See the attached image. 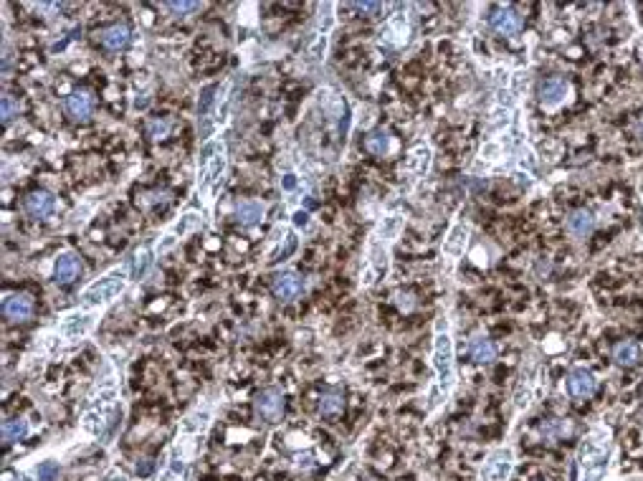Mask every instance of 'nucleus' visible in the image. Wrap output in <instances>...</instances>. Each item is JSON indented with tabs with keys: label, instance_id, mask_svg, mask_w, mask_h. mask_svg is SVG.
Listing matches in <instances>:
<instances>
[{
	"label": "nucleus",
	"instance_id": "f257e3e1",
	"mask_svg": "<svg viewBox=\"0 0 643 481\" xmlns=\"http://www.w3.org/2000/svg\"><path fill=\"white\" fill-rule=\"evenodd\" d=\"M433 370H435V383L428 392V411H433L435 405L446 403V398L451 395L456 385V362H454V340L448 332L446 316L435 319V335H433Z\"/></svg>",
	"mask_w": 643,
	"mask_h": 481
},
{
	"label": "nucleus",
	"instance_id": "f03ea898",
	"mask_svg": "<svg viewBox=\"0 0 643 481\" xmlns=\"http://www.w3.org/2000/svg\"><path fill=\"white\" fill-rule=\"evenodd\" d=\"M613 441L606 425H595L580 446V481H603L611 466Z\"/></svg>",
	"mask_w": 643,
	"mask_h": 481
},
{
	"label": "nucleus",
	"instance_id": "7ed1b4c3",
	"mask_svg": "<svg viewBox=\"0 0 643 481\" xmlns=\"http://www.w3.org/2000/svg\"><path fill=\"white\" fill-rule=\"evenodd\" d=\"M228 167V155L226 145L218 139H210L200 147L198 155V195L205 198V203H213L218 190L223 185Z\"/></svg>",
	"mask_w": 643,
	"mask_h": 481
},
{
	"label": "nucleus",
	"instance_id": "20e7f679",
	"mask_svg": "<svg viewBox=\"0 0 643 481\" xmlns=\"http://www.w3.org/2000/svg\"><path fill=\"white\" fill-rule=\"evenodd\" d=\"M129 266L114 269V271L104 274L101 278H96L94 284H89L82 294V307L84 309H94V307H104V304L114 302L122 291L129 284Z\"/></svg>",
	"mask_w": 643,
	"mask_h": 481
},
{
	"label": "nucleus",
	"instance_id": "39448f33",
	"mask_svg": "<svg viewBox=\"0 0 643 481\" xmlns=\"http://www.w3.org/2000/svg\"><path fill=\"white\" fill-rule=\"evenodd\" d=\"M388 253H390V246H385V243H380V240L370 238V243H367L365 269H362V276H359L362 286H372V284H378L380 278H385L388 266H390Z\"/></svg>",
	"mask_w": 643,
	"mask_h": 481
},
{
	"label": "nucleus",
	"instance_id": "423d86ee",
	"mask_svg": "<svg viewBox=\"0 0 643 481\" xmlns=\"http://www.w3.org/2000/svg\"><path fill=\"white\" fill-rule=\"evenodd\" d=\"M514 468V451L509 446H502V449H494L492 454L486 456L484 466L479 471V481H507Z\"/></svg>",
	"mask_w": 643,
	"mask_h": 481
},
{
	"label": "nucleus",
	"instance_id": "0eeeda50",
	"mask_svg": "<svg viewBox=\"0 0 643 481\" xmlns=\"http://www.w3.org/2000/svg\"><path fill=\"white\" fill-rule=\"evenodd\" d=\"M570 96V82L565 76H549L540 84V101L545 109H557Z\"/></svg>",
	"mask_w": 643,
	"mask_h": 481
},
{
	"label": "nucleus",
	"instance_id": "6e6552de",
	"mask_svg": "<svg viewBox=\"0 0 643 481\" xmlns=\"http://www.w3.org/2000/svg\"><path fill=\"white\" fill-rule=\"evenodd\" d=\"M256 413H259V418H264L266 423H276L281 413H284V392L276 390V387L261 390L256 395Z\"/></svg>",
	"mask_w": 643,
	"mask_h": 481
},
{
	"label": "nucleus",
	"instance_id": "1a4fd4ad",
	"mask_svg": "<svg viewBox=\"0 0 643 481\" xmlns=\"http://www.w3.org/2000/svg\"><path fill=\"white\" fill-rule=\"evenodd\" d=\"M91 327H94V314H89V312H71L58 324V335L63 340H82L84 335L91 332Z\"/></svg>",
	"mask_w": 643,
	"mask_h": 481
},
{
	"label": "nucleus",
	"instance_id": "9d476101",
	"mask_svg": "<svg viewBox=\"0 0 643 481\" xmlns=\"http://www.w3.org/2000/svg\"><path fill=\"white\" fill-rule=\"evenodd\" d=\"M595 390H598V378H595L590 370H585V367H575V370H570L568 392L573 398L585 400V398H590Z\"/></svg>",
	"mask_w": 643,
	"mask_h": 481
},
{
	"label": "nucleus",
	"instance_id": "9b49d317",
	"mask_svg": "<svg viewBox=\"0 0 643 481\" xmlns=\"http://www.w3.org/2000/svg\"><path fill=\"white\" fill-rule=\"evenodd\" d=\"M272 291L274 297L281 299V302H291L304 291V278L297 271H281L272 281Z\"/></svg>",
	"mask_w": 643,
	"mask_h": 481
},
{
	"label": "nucleus",
	"instance_id": "f8f14e48",
	"mask_svg": "<svg viewBox=\"0 0 643 481\" xmlns=\"http://www.w3.org/2000/svg\"><path fill=\"white\" fill-rule=\"evenodd\" d=\"M408 33H410V25L408 18L403 13H395L390 18L385 20V25L380 28V41L388 46H403L408 41Z\"/></svg>",
	"mask_w": 643,
	"mask_h": 481
},
{
	"label": "nucleus",
	"instance_id": "ddd939ff",
	"mask_svg": "<svg viewBox=\"0 0 643 481\" xmlns=\"http://www.w3.org/2000/svg\"><path fill=\"white\" fill-rule=\"evenodd\" d=\"M466 246H469V226L466 223H454L451 231H448V236L443 238V246H441L443 256L456 261L459 256H464Z\"/></svg>",
	"mask_w": 643,
	"mask_h": 481
},
{
	"label": "nucleus",
	"instance_id": "4468645a",
	"mask_svg": "<svg viewBox=\"0 0 643 481\" xmlns=\"http://www.w3.org/2000/svg\"><path fill=\"white\" fill-rule=\"evenodd\" d=\"M317 104H319L322 114L332 122H342L347 117L345 99H342V94H337L334 89H319V94H317Z\"/></svg>",
	"mask_w": 643,
	"mask_h": 481
},
{
	"label": "nucleus",
	"instance_id": "2eb2a0df",
	"mask_svg": "<svg viewBox=\"0 0 643 481\" xmlns=\"http://www.w3.org/2000/svg\"><path fill=\"white\" fill-rule=\"evenodd\" d=\"M431 162H433V150H431V145L423 142V145H416L408 152V158H405V162H403V170L408 172V175L423 177L431 170Z\"/></svg>",
	"mask_w": 643,
	"mask_h": 481
},
{
	"label": "nucleus",
	"instance_id": "dca6fc26",
	"mask_svg": "<svg viewBox=\"0 0 643 481\" xmlns=\"http://www.w3.org/2000/svg\"><path fill=\"white\" fill-rule=\"evenodd\" d=\"M79 274H82V259L71 251L61 253L56 259V264H53V278H56V284H61V286L76 281Z\"/></svg>",
	"mask_w": 643,
	"mask_h": 481
},
{
	"label": "nucleus",
	"instance_id": "f3484780",
	"mask_svg": "<svg viewBox=\"0 0 643 481\" xmlns=\"http://www.w3.org/2000/svg\"><path fill=\"white\" fill-rule=\"evenodd\" d=\"M403 226H405V215L403 213L385 215L383 221L378 223V228L372 231L370 238L380 240V243H385V246H393V243H395V238L400 236V231H403Z\"/></svg>",
	"mask_w": 643,
	"mask_h": 481
},
{
	"label": "nucleus",
	"instance_id": "a211bd4d",
	"mask_svg": "<svg viewBox=\"0 0 643 481\" xmlns=\"http://www.w3.org/2000/svg\"><path fill=\"white\" fill-rule=\"evenodd\" d=\"M3 314L11 322H25L33 314V302L25 294H6L3 297Z\"/></svg>",
	"mask_w": 643,
	"mask_h": 481
},
{
	"label": "nucleus",
	"instance_id": "6ab92c4d",
	"mask_svg": "<svg viewBox=\"0 0 643 481\" xmlns=\"http://www.w3.org/2000/svg\"><path fill=\"white\" fill-rule=\"evenodd\" d=\"M492 28L502 36H517L522 31V15L514 8H499L492 15Z\"/></svg>",
	"mask_w": 643,
	"mask_h": 481
},
{
	"label": "nucleus",
	"instance_id": "aec40b11",
	"mask_svg": "<svg viewBox=\"0 0 643 481\" xmlns=\"http://www.w3.org/2000/svg\"><path fill=\"white\" fill-rule=\"evenodd\" d=\"M25 213L33 215V218H49L53 210H56V200L49 195V193H44V190H38V193H31V195L25 198Z\"/></svg>",
	"mask_w": 643,
	"mask_h": 481
},
{
	"label": "nucleus",
	"instance_id": "412c9836",
	"mask_svg": "<svg viewBox=\"0 0 643 481\" xmlns=\"http://www.w3.org/2000/svg\"><path fill=\"white\" fill-rule=\"evenodd\" d=\"M568 233L575 236V238H585V236L593 233L595 228V218L590 210H573V213L568 215Z\"/></svg>",
	"mask_w": 643,
	"mask_h": 481
},
{
	"label": "nucleus",
	"instance_id": "4be33fe9",
	"mask_svg": "<svg viewBox=\"0 0 643 481\" xmlns=\"http://www.w3.org/2000/svg\"><path fill=\"white\" fill-rule=\"evenodd\" d=\"M613 360H616V365H620V367H633L638 360H641V345L633 340L618 342V345L613 347Z\"/></svg>",
	"mask_w": 643,
	"mask_h": 481
},
{
	"label": "nucleus",
	"instance_id": "5701e85b",
	"mask_svg": "<svg viewBox=\"0 0 643 481\" xmlns=\"http://www.w3.org/2000/svg\"><path fill=\"white\" fill-rule=\"evenodd\" d=\"M91 109H94V99L87 91H74L71 96H66V112L74 120H87L89 114H91Z\"/></svg>",
	"mask_w": 643,
	"mask_h": 481
},
{
	"label": "nucleus",
	"instance_id": "b1692460",
	"mask_svg": "<svg viewBox=\"0 0 643 481\" xmlns=\"http://www.w3.org/2000/svg\"><path fill=\"white\" fill-rule=\"evenodd\" d=\"M469 352L476 362H492L497 357V347L492 340H486L484 335H473L469 342Z\"/></svg>",
	"mask_w": 643,
	"mask_h": 481
},
{
	"label": "nucleus",
	"instance_id": "393cba45",
	"mask_svg": "<svg viewBox=\"0 0 643 481\" xmlns=\"http://www.w3.org/2000/svg\"><path fill=\"white\" fill-rule=\"evenodd\" d=\"M261 215H264V205H261L259 200H241L238 205H236V218H238L243 226L259 223Z\"/></svg>",
	"mask_w": 643,
	"mask_h": 481
},
{
	"label": "nucleus",
	"instance_id": "a878e982",
	"mask_svg": "<svg viewBox=\"0 0 643 481\" xmlns=\"http://www.w3.org/2000/svg\"><path fill=\"white\" fill-rule=\"evenodd\" d=\"M127 41H129V28L122 23L112 25V28H107V31L101 33V44L107 46L109 51H120L127 46Z\"/></svg>",
	"mask_w": 643,
	"mask_h": 481
},
{
	"label": "nucleus",
	"instance_id": "bb28decb",
	"mask_svg": "<svg viewBox=\"0 0 643 481\" xmlns=\"http://www.w3.org/2000/svg\"><path fill=\"white\" fill-rule=\"evenodd\" d=\"M327 44H329V36L327 33H312L310 44H307V56H310L312 63H322L324 56H327Z\"/></svg>",
	"mask_w": 643,
	"mask_h": 481
},
{
	"label": "nucleus",
	"instance_id": "cd10ccee",
	"mask_svg": "<svg viewBox=\"0 0 643 481\" xmlns=\"http://www.w3.org/2000/svg\"><path fill=\"white\" fill-rule=\"evenodd\" d=\"M200 213H193V210H188L185 215H180V221L175 223V226L170 228V236L172 238H183V236L193 233L198 226H200Z\"/></svg>",
	"mask_w": 643,
	"mask_h": 481
},
{
	"label": "nucleus",
	"instance_id": "c85d7f7f",
	"mask_svg": "<svg viewBox=\"0 0 643 481\" xmlns=\"http://www.w3.org/2000/svg\"><path fill=\"white\" fill-rule=\"evenodd\" d=\"M129 276L132 278H142L147 274V269L152 266V251L150 248H139L137 253H134L132 259H129Z\"/></svg>",
	"mask_w": 643,
	"mask_h": 481
},
{
	"label": "nucleus",
	"instance_id": "c756f323",
	"mask_svg": "<svg viewBox=\"0 0 643 481\" xmlns=\"http://www.w3.org/2000/svg\"><path fill=\"white\" fill-rule=\"evenodd\" d=\"M532 375H535V370L527 375L522 373V378H519V383H517V390H514V408H517V411H524L532 400Z\"/></svg>",
	"mask_w": 643,
	"mask_h": 481
},
{
	"label": "nucleus",
	"instance_id": "7c9ffc66",
	"mask_svg": "<svg viewBox=\"0 0 643 481\" xmlns=\"http://www.w3.org/2000/svg\"><path fill=\"white\" fill-rule=\"evenodd\" d=\"M342 408H345V398H342L340 390H327L322 395L319 400L322 416H337V413H342Z\"/></svg>",
	"mask_w": 643,
	"mask_h": 481
},
{
	"label": "nucleus",
	"instance_id": "2f4dec72",
	"mask_svg": "<svg viewBox=\"0 0 643 481\" xmlns=\"http://www.w3.org/2000/svg\"><path fill=\"white\" fill-rule=\"evenodd\" d=\"M365 147H367V152H372V155H388V152H390V134L385 132V129H375V132L365 139Z\"/></svg>",
	"mask_w": 643,
	"mask_h": 481
},
{
	"label": "nucleus",
	"instance_id": "473e14b6",
	"mask_svg": "<svg viewBox=\"0 0 643 481\" xmlns=\"http://www.w3.org/2000/svg\"><path fill=\"white\" fill-rule=\"evenodd\" d=\"M208 421H210V411L208 408H203V411L190 413V416L183 421L180 428H183V433H190V436H193V433H200V430L208 425Z\"/></svg>",
	"mask_w": 643,
	"mask_h": 481
},
{
	"label": "nucleus",
	"instance_id": "72a5a7b5",
	"mask_svg": "<svg viewBox=\"0 0 643 481\" xmlns=\"http://www.w3.org/2000/svg\"><path fill=\"white\" fill-rule=\"evenodd\" d=\"M25 433H28V423H25L23 418H11V421L3 423V441L6 443L20 441Z\"/></svg>",
	"mask_w": 643,
	"mask_h": 481
},
{
	"label": "nucleus",
	"instance_id": "f704fd0d",
	"mask_svg": "<svg viewBox=\"0 0 643 481\" xmlns=\"http://www.w3.org/2000/svg\"><path fill=\"white\" fill-rule=\"evenodd\" d=\"M165 8H167L172 15H177V18H188L190 13H196L198 8H200V3H196V0H167Z\"/></svg>",
	"mask_w": 643,
	"mask_h": 481
},
{
	"label": "nucleus",
	"instance_id": "c9c22d12",
	"mask_svg": "<svg viewBox=\"0 0 643 481\" xmlns=\"http://www.w3.org/2000/svg\"><path fill=\"white\" fill-rule=\"evenodd\" d=\"M213 94H218V84H208V86L200 91V101H198V114H200V117H208L213 101H218V96H213Z\"/></svg>",
	"mask_w": 643,
	"mask_h": 481
},
{
	"label": "nucleus",
	"instance_id": "e433bc0d",
	"mask_svg": "<svg viewBox=\"0 0 643 481\" xmlns=\"http://www.w3.org/2000/svg\"><path fill=\"white\" fill-rule=\"evenodd\" d=\"M334 6L332 3H322L319 6V15H317V33H329L334 23V15H332Z\"/></svg>",
	"mask_w": 643,
	"mask_h": 481
},
{
	"label": "nucleus",
	"instance_id": "4c0bfd02",
	"mask_svg": "<svg viewBox=\"0 0 643 481\" xmlns=\"http://www.w3.org/2000/svg\"><path fill=\"white\" fill-rule=\"evenodd\" d=\"M84 430L87 433H91V436H99L101 430H104V416L101 413H96V411H91V413H87L84 416Z\"/></svg>",
	"mask_w": 643,
	"mask_h": 481
},
{
	"label": "nucleus",
	"instance_id": "58836bf2",
	"mask_svg": "<svg viewBox=\"0 0 643 481\" xmlns=\"http://www.w3.org/2000/svg\"><path fill=\"white\" fill-rule=\"evenodd\" d=\"M565 433H570V425L562 423V421H547V423L542 425V436L549 438V441H555V438L565 436Z\"/></svg>",
	"mask_w": 643,
	"mask_h": 481
},
{
	"label": "nucleus",
	"instance_id": "ea45409f",
	"mask_svg": "<svg viewBox=\"0 0 643 481\" xmlns=\"http://www.w3.org/2000/svg\"><path fill=\"white\" fill-rule=\"evenodd\" d=\"M38 481H53L58 476V463L56 461H41L36 468Z\"/></svg>",
	"mask_w": 643,
	"mask_h": 481
},
{
	"label": "nucleus",
	"instance_id": "a19ab883",
	"mask_svg": "<svg viewBox=\"0 0 643 481\" xmlns=\"http://www.w3.org/2000/svg\"><path fill=\"white\" fill-rule=\"evenodd\" d=\"M3 124H11L13 122V117L18 114V101L13 99V96H3Z\"/></svg>",
	"mask_w": 643,
	"mask_h": 481
},
{
	"label": "nucleus",
	"instance_id": "79ce46f5",
	"mask_svg": "<svg viewBox=\"0 0 643 481\" xmlns=\"http://www.w3.org/2000/svg\"><path fill=\"white\" fill-rule=\"evenodd\" d=\"M147 132H150L152 139H163L167 137V132H170V122L163 120V122H150V127H147Z\"/></svg>",
	"mask_w": 643,
	"mask_h": 481
},
{
	"label": "nucleus",
	"instance_id": "37998d69",
	"mask_svg": "<svg viewBox=\"0 0 643 481\" xmlns=\"http://www.w3.org/2000/svg\"><path fill=\"white\" fill-rule=\"evenodd\" d=\"M294 251H297V236H294V233H289V236H286V243H284V248H279L276 259H274V261H284V259H289V256H291V253H294ZM274 261H272V264H274Z\"/></svg>",
	"mask_w": 643,
	"mask_h": 481
},
{
	"label": "nucleus",
	"instance_id": "c03bdc74",
	"mask_svg": "<svg viewBox=\"0 0 643 481\" xmlns=\"http://www.w3.org/2000/svg\"><path fill=\"white\" fill-rule=\"evenodd\" d=\"M359 13H380L383 11V3H372V0H362V3H352Z\"/></svg>",
	"mask_w": 643,
	"mask_h": 481
},
{
	"label": "nucleus",
	"instance_id": "a18cd8bd",
	"mask_svg": "<svg viewBox=\"0 0 643 481\" xmlns=\"http://www.w3.org/2000/svg\"><path fill=\"white\" fill-rule=\"evenodd\" d=\"M395 304H397V307H400V309H403V312H410V309H413V307H416V302H413V297H410V294H400V291H397V294H395Z\"/></svg>",
	"mask_w": 643,
	"mask_h": 481
},
{
	"label": "nucleus",
	"instance_id": "49530a36",
	"mask_svg": "<svg viewBox=\"0 0 643 481\" xmlns=\"http://www.w3.org/2000/svg\"><path fill=\"white\" fill-rule=\"evenodd\" d=\"M137 474L139 476H150L152 474V461H150V458H142V463H137Z\"/></svg>",
	"mask_w": 643,
	"mask_h": 481
},
{
	"label": "nucleus",
	"instance_id": "de8ad7c7",
	"mask_svg": "<svg viewBox=\"0 0 643 481\" xmlns=\"http://www.w3.org/2000/svg\"><path fill=\"white\" fill-rule=\"evenodd\" d=\"M281 185H284V190H294V188H297V177H294V175H286L284 180H281Z\"/></svg>",
	"mask_w": 643,
	"mask_h": 481
},
{
	"label": "nucleus",
	"instance_id": "09e8293b",
	"mask_svg": "<svg viewBox=\"0 0 643 481\" xmlns=\"http://www.w3.org/2000/svg\"><path fill=\"white\" fill-rule=\"evenodd\" d=\"M294 223H297V226H307V223H310V215H307V213H302V210H299V213L294 215Z\"/></svg>",
	"mask_w": 643,
	"mask_h": 481
},
{
	"label": "nucleus",
	"instance_id": "8fccbe9b",
	"mask_svg": "<svg viewBox=\"0 0 643 481\" xmlns=\"http://www.w3.org/2000/svg\"><path fill=\"white\" fill-rule=\"evenodd\" d=\"M636 134H638V139H643V120L636 124Z\"/></svg>",
	"mask_w": 643,
	"mask_h": 481
}]
</instances>
